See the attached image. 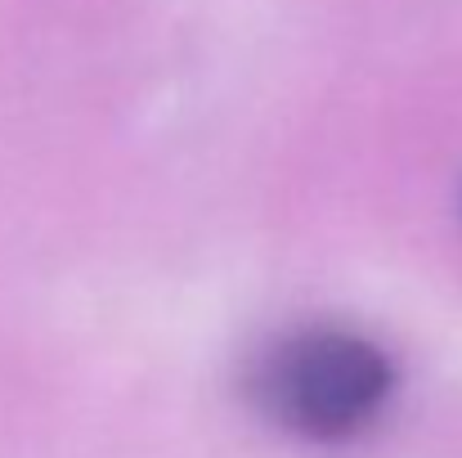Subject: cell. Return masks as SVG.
<instances>
[{
    "instance_id": "6da1fadb",
    "label": "cell",
    "mask_w": 462,
    "mask_h": 458,
    "mask_svg": "<svg viewBox=\"0 0 462 458\" xmlns=\"http://www.w3.org/2000/svg\"><path fill=\"white\" fill-rule=\"evenodd\" d=\"M395 387V360L350 328H301L274 341L252 373L261 414L314 445L364 436L391 409Z\"/></svg>"
},
{
    "instance_id": "7a4b0ae2",
    "label": "cell",
    "mask_w": 462,
    "mask_h": 458,
    "mask_svg": "<svg viewBox=\"0 0 462 458\" xmlns=\"http://www.w3.org/2000/svg\"><path fill=\"white\" fill-rule=\"evenodd\" d=\"M458 216H462V189H458Z\"/></svg>"
}]
</instances>
